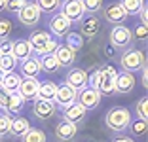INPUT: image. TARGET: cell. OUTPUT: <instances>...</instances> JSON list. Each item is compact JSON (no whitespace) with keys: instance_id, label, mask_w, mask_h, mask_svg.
I'll list each match as a JSON object with an SVG mask.
<instances>
[{"instance_id":"19","label":"cell","mask_w":148,"mask_h":142,"mask_svg":"<svg viewBox=\"0 0 148 142\" xmlns=\"http://www.w3.org/2000/svg\"><path fill=\"white\" fill-rule=\"evenodd\" d=\"M76 133H78L76 125L69 123V121H59L57 127H55V137L59 138V140H63V142L72 140V138L76 137Z\"/></svg>"},{"instance_id":"47","label":"cell","mask_w":148,"mask_h":142,"mask_svg":"<svg viewBox=\"0 0 148 142\" xmlns=\"http://www.w3.org/2000/svg\"><path fill=\"white\" fill-rule=\"evenodd\" d=\"M0 110H2V106H0Z\"/></svg>"},{"instance_id":"40","label":"cell","mask_w":148,"mask_h":142,"mask_svg":"<svg viewBox=\"0 0 148 142\" xmlns=\"http://www.w3.org/2000/svg\"><path fill=\"white\" fill-rule=\"evenodd\" d=\"M57 46H59V42H57L55 38H51V40H49V42H48V46L44 47V51L40 53V55H49V53H53V51H55V49H57Z\"/></svg>"},{"instance_id":"17","label":"cell","mask_w":148,"mask_h":142,"mask_svg":"<svg viewBox=\"0 0 148 142\" xmlns=\"http://www.w3.org/2000/svg\"><path fill=\"white\" fill-rule=\"evenodd\" d=\"M32 110H34V116L38 117V119H49V117L55 114L57 106H55V102H51V100H38L36 99Z\"/></svg>"},{"instance_id":"28","label":"cell","mask_w":148,"mask_h":142,"mask_svg":"<svg viewBox=\"0 0 148 142\" xmlns=\"http://www.w3.org/2000/svg\"><path fill=\"white\" fill-rule=\"evenodd\" d=\"M120 4H122L123 12H125L127 15H137V13L143 10L144 0H122Z\"/></svg>"},{"instance_id":"44","label":"cell","mask_w":148,"mask_h":142,"mask_svg":"<svg viewBox=\"0 0 148 142\" xmlns=\"http://www.w3.org/2000/svg\"><path fill=\"white\" fill-rule=\"evenodd\" d=\"M143 85L144 87L148 85V72H146V68H143Z\"/></svg>"},{"instance_id":"31","label":"cell","mask_w":148,"mask_h":142,"mask_svg":"<svg viewBox=\"0 0 148 142\" xmlns=\"http://www.w3.org/2000/svg\"><path fill=\"white\" fill-rule=\"evenodd\" d=\"M15 65H17V61L13 59L12 55H0V70L4 74L15 72Z\"/></svg>"},{"instance_id":"5","label":"cell","mask_w":148,"mask_h":142,"mask_svg":"<svg viewBox=\"0 0 148 142\" xmlns=\"http://www.w3.org/2000/svg\"><path fill=\"white\" fill-rule=\"evenodd\" d=\"M131 42H133V34L131 30L123 25H116L110 32V44L118 49H129Z\"/></svg>"},{"instance_id":"4","label":"cell","mask_w":148,"mask_h":142,"mask_svg":"<svg viewBox=\"0 0 148 142\" xmlns=\"http://www.w3.org/2000/svg\"><path fill=\"white\" fill-rule=\"evenodd\" d=\"M61 15H65L70 23L74 21H82L84 15H86V10H84L82 0H65L61 2Z\"/></svg>"},{"instance_id":"13","label":"cell","mask_w":148,"mask_h":142,"mask_svg":"<svg viewBox=\"0 0 148 142\" xmlns=\"http://www.w3.org/2000/svg\"><path fill=\"white\" fill-rule=\"evenodd\" d=\"M53 57H55L57 65L59 66H74V61H76V53L72 51V49H69V47L65 46V44H59L57 46V49L53 51Z\"/></svg>"},{"instance_id":"8","label":"cell","mask_w":148,"mask_h":142,"mask_svg":"<svg viewBox=\"0 0 148 142\" xmlns=\"http://www.w3.org/2000/svg\"><path fill=\"white\" fill-rule=\"evenodd\" d=\"M17 15H19V21L25 27H34V25H38L42 12L38 10V6H36L34 2H27V4L19 10Z\"/></svg>"},{"instance_id":"29","label":"cell","mask_w":148,"mask_h":142,"mask_svg":"<svg viewBox=\"0 0 148 142\" xmlns=\"http://www.w3.org/2000/svg\"><path fill=\"white\" fill-rule=\"evenodd\" d=\"M34 4L38 6L40 12L44 13H53L61 8V0H34Z\"/></svg>"},{"instance_id":"33","label":"cell","mask_w":148,"mask_h":142,"mask_svg":"<svg viewBox=\"0 0 148 142\" xmlns=\"http://www.w3.org/2000/svg\"><path fill=\"white\" fill-rule=\"evenodd\" d=\"M10 34H12V21H10V19L0 17V38L8 40Z\"/></svg>"},{"instance_id":"11","label":"cell","mask_w":148,"mask_h":142,"mask_svg":"<svg viewBox=\"0 0 148 142\" xmlns=\"http://www.w3.org/2000/svg\"><path fill=\"white\" fill-rule=\"evenodd\" d=\"M137 85V80L133 74L129 72H120L116 76V83H114V93H120V95H127L135 89Z\"/></svg>"},{"instance_id":"37","label":"cell","mask_w":148,"mask_h":142,"mask_svg":"<svg viewBox=\"0 0 148 142\" xmlns=\"http://www.w3.org/2000/svg\"><path fill=\"white\" fill-rule=\"evenodd\" d=\"M27 4V0H6V10L13 13H19V10Z\"/></svg>"},{"instance_id":"22","label":"cell","mask_w":148,"mask_h":142,"mask_svg":"<svg viewBox=\"0 0 148 142\" xmlns=\"http://www.w3.org/2000/svg\"><path fill=\"white\" fill-rule=\"evenodd\" d=\"M23 106H25V99H23L19 93H10V97H8V100H6V104H4V110H6V114H19L23 110Z\"/></svg>"},{"instance_id":"15","label":"cell","mask_w":148,"mask_h":142,"mask_svg":"<svg viewBox=\"0 0 148 142\" xmlns=\"http://www.w3.org/2000/svg\"><path fill=\"white\" fill-rule=\"evenodd\" d=\"M38 78H23L21 80V85H19L17 93L21 95L25 100H31V99H36V93H38Z\"/></svg>"},{"instance_id":"27","label":"cell","mask_w":148,"mask_h":142,"mask_svg":"<svg viewBox=\"0 0 148 142\" xmlns=\"http://www.w3.org/2000/svg\"><path fill=\"white\" fill-rule=\"evenodd\" d=\"M38 65H40V70H44V72H55V70L59 68L53 53H49V55H40Z\"/></svg>"},{"instance_id":"6","label":"cell","mask_w":148,"mask_h":142,"mask_svg":"<svg viewBox=\"0 0 148 142\" xmlns=\"http://www.w3.org/2000/svg\"><path fill=\"white\" fill-rule=\"evenodd\" d=\"M76 102L82 108H86V110H93V108H97L99 102H101V93L97 89H93L91 85H87V87H84L82 91L76 93Z\"/></svg>"},{"instance_id":"46","label":"cell","mask_w":148,"mask_h":142,"mask_svg":"<svg viewBox=\"0 0 148 142\" xmlns=\"http://www.w3.org/2000/svg\"><path fill=\"white\" fill-rule=\"evenodd\" d=\"M2 78H4V72H2V70H0V82H2Z\"/></svg>"},{"instance_id":"23","label":"cell","mask_w":148,"mask_h":142,"mask_svg":"<svg viewBox=\"0 0 148 142\" xmlns=\"http://www.w3.org/2000/svg\"><path fill=\"white\" fill-rule=\"evenodd\" d=\"M29 129H31V121L27 119V117H23V116H15V117H12L10 133H12L13 137H23V134H25Z\"/></svg>"},{"instance_id":"39","label":"cell","mask_w":148,"mask_h":142,"mask_svg":"<svg viewBox=\"0 0 148 142\" xmlns=\"http://www.w3.org/2000/svg\"><path fill=\"white\" fill-rule=\"evenodd\" d=\"M12 49H13L12 40H2L0 42V55H12Z\"/></svg>"},{"instance_id":"2","label":"cell","mask_w":148,"mask_h":142,"mask_svg":"<svg viewBox=\"0 0 148 142\" xmlns=\"http://www.w3.org/2000/svg\"><path fill=\"white\" fill-rule=\"evenodd\" d=\"M131 112L127 110L125 106H114L106 112V117H105V123L110 131H125L131 123Z\"/></svg>"},{"instance_id":"42","label":"cell","mask_w":148,"mask_h":142,"mask_svg":"<svg viewBox=\"0 0 148 142\" xmlns=\"http://www.w3.org/2000/svg\"><path fill=\"white\" fill-rule=\"evenodd\" d=\"M139 15H140V23H143V25H146V21H148V10H146V4L143 6V10L139 12Z\"/></svg>"},{"instance_id":"30","label":"cell","mask_w":148,"mask_h":142,"mask_svg":"<svg viewBox=\"0 0 148 142\" xmlns=\"http://www.w3.org/2000/svg\"><path fill=\"white\" fill-rule=\"evenodd\" d=\"M21 138H23V142H46L48 140V137H46V133L42 129H32V127Z\"/></svg>"},{"instance_id":"35","label":"cell","mask_w":148,"mask_h":142,"mask_svg":"<svg viewBox=\"0 0 148 142\" xmlns=\"http://www.w3.org/2000/svg\"><path fill=\"white\" fill-rule=\"evenodd\" d=\"M137 114H139V119L146 121V117H148V100H146V97L139 99V102H137Z\"/></svg>"},{"instance_id":"25","label":"cell","mask_w":148,"mask_h":142,"mask_svg":"<svg viewBox=\"0 0 148 142\" xmlns=\"http://www.w3.org/2000/svg\"><path fill=\"white\" fill-rule=\"evenodd\" d=\"M21 74L25 78H38L40 74V65H38V59L36 57H31L21 63Z\"/></svg>"},{"instance_id":"38","label":"cell","mask_w":148,"mask_h":142,"mask_svg":"<svg viewBox=\"0 0 148 142\" xmlns=\"http://www.w3.org/2000/svg\"><path fill=\"white\" fill-rule=\"evenodd\" d=\"M131 34L135 36L137 40L144 42V40H146V36H148V29H146V25H143V23H140V25H137V27H135V30H133Z\"/></svg>"},{"instance_id":"14","label":"cell","mask_w":148,"mask_h":142,"mask_svg":"<svg viewBox=\"0 0 148 142\" xmlns=\"http://www.w3.org/2000/svg\"><path fill=\"white\" fill-rule=\"evenodd\" d=\"M51 40V34H49L48 30H34L31 36H29V46H31V49L32 51H38V53H42L44 51V47L48 46V42Z\"/></svg>"},{"instance_id":"34","label":"cell","mask_w":148,"mask_h":142,"mask_svg":"<svg viewBox=\"0 0 148 142\" xmlns=\"http://www.w3.org/2000/svg\"><path fill=\"white\" fill-rule=\"evenodd\" d=\"M10 125H12V116L0 114V137H6L10 133Z\"/></svg>"},{"instance_id":"12","label":"cell","mask_w":148,"mask_h":142,"mask_svg":"<svg viewBox=\"0 0 148 142\" xmlns=\"http://www.w3.org/2000/svg\"><path fill=\"white\" fill-rule=\"evenodd\" d=\"M86 108H82L78 102L70 104V106H66L65 110H63V121H69V123L72 125H78L82 123L84 119H86Z\"/></svg>"},{"instance_id":"45","label":"cell","mask_w":148,"mask_h":142,"mask_svg":"<svg viewBox=\"0 0 148 142\" xmlns=\"http://www.w3.org/2000/svg\"><path fill=\"white\" fill-rule=\"evenodd\" d=\"M2 10H6V0H0V12Z\"/></svg>"},{"instance_id":"18","label":"cell","mask_w":148,"mask_h":142,"mask_svg":"<svg viewBox=\"0 0 148 142\" xmlns=\"http://www.w3.org/2000/svg\"><path fill=\"white\" fill-rule=\"evenodd\" d=\"M80 25H82V32H80V34L86 36V38H95V36L99 34V30H101V21L95 15L84 17Z\"/></svg>"},{"instance_id":"21","label":"cell","mask_w":148,"mask_h":142,"mask_svg":"<svg viewBox=\"0 0 148 142\" xmlns=\"http://www.w3.org/2000/svg\"><path fill=\"white\" fill-rule=\"evenodd\" d=\"M55 93H57V85L53 82H49V80H46V82H40L36 99H38V100H51V102H53Z\"/></svg>"},{"instance_id":"41","label":"cell","mask_w":148,"mask_h":142,"mask_svg":"<svg viewBox=\"0 0 148 142\" xmlns=\"http://www.w3.org/2000/svg\"><path fill=\"white\" fill-rule=\"evenodd\" d=\"M8 97H10V93L4 89V87L0 85V106L4 108V104H6V100H8Z\"/></svg>"},{"instance_id":"36","label":"cell","mask_w":148,"mask_h":142,"mask_svg":"<svg viewBox=\"0 0 148 142\" xmlns=\"http://www.w3.org/2000/svg\"><path fill=\"white\" fill-rule=\"evenodd\" d=\"M82 4H84V10H86V12L95 13L103 8V0H82Z\"/></svg>"},{"instance_id":"9","label":"cell","mask_w":148,"mask_h":142,"mask_svg":"<svg viewBox=\"0 0 148 142\" xmlns=\"http://www.w3.org/2000/svg\"><path fill=\"white\" fill-rule=\"evenodd\" d=\"M70 27H72V23H70L65 15L53 13L51 19H49V34L57 36V38H63V36H66L70 32Z\"/></svg>"},{"instance_id":"1","label":"cell","mask_w":148,"mask_h":142,"mask_svg":"<svg viewBox=\"0 0 148 142\" xmlns=\"http://www.w3.org/2000/svg\"><path fill=\"white\" fill-rule=\"evenodd\" d=\"M118 70L114 66H103L91 74V87L97 89L101 95H112L114 83H116Z\"/></svg>"},{"instance_id":"20","label":"cell","mask_w":148,"mask_h":142,"mask_svg":"<svg viewBox=\"0 0 148 142\" xmlns=\"http://www.w3.org/2000/svg\"><path fill=\"white\" fill-rule=\"evenodd\" d=\"M31 46H29V42L27 40H17V42H13V49H12V57L15 61H27V59H31Z\"/></svg>"},{"instance_id":"43","label":"cell","mask_w":148,"mask_h":142,"mask_svg":"<svg viewBox=\"0 0 148 142\" xmlns=\"http://www.w3.org/2000/svg\"><path fill=\"white\" fill-rule=\"evenodd\" d=\"M112 142H135L131 137H116V138H112Z\"/></svg>"},{"instance_id":"10","label":"cell","mask_w":148,"mask_h":142,"mask_svg":"<svg viewBox=\"0 0 148 142\" xmlns=\"http://www.w3.org/2000/svg\"><path fill=\"white\" fill-rule=\"evenodd\" d=\"M53 102H55V106H61V108L70 106V104L76 102V91H74L72 87H69L66 83L57 85V93H55Z\"/></svg>"},{"instance_id":"3","label":"cell","mask_w":148,"mask_h":142,"mask_svg":"<svg viewBox=\"0 0 148 142\" xmlns=\"http://www.w3.org/2000/svg\"><path fill=\"white\" fill-rule=\"evenodd\" d=\"M120 65H122L123 72H137V70H143L146 66V55H144L143 49H137V47H129L125 49V53H122V59H120Z\"/></svg>"},{"instance_id":"7","label":"cell","mask_w":148,"mask_h":142,"mask_svg":"<svg viewBox=\"0 0 148 142\" xmlns=\"http://www.w3.org/2000/svg\"><path fill=\"white\" fill-rule=\"evenodd\" d=\"M65 83L78 93V91H82L84 87L89 85V74H87L84 68H70L69 74H66V78H65Z\"/></svg>"},{"instance_id":"16","label":"cell","mask_w":148,"mask_h":142,"mask_svg":"<svg viewBox=\"0 0 148 142\" xmlns=\"http://www.w3.org/2000/svg\"><path fill=\"white\" fill-rule=\"evenodd\" d=\"M105 19L108 23L120 25V23H123L127 19V13L123 12V8H122L120 2H114V4H110V6H106V8H105Z\"/></svg>"},{"instance_id":"24","label":"cell","mask_w":148,"mask_h":142,"mask_svg":"<svg viewBox=\"0 0 148 142\" xmlns=\"http://www.w3.org/2000/svg\"><path fill=\"white\" fill-rule=\"evenodd\" d=\"M21 74H17V72H8V74H4V78H2V82H0V85L4 87L8 93H17V89H19V85H21Z\"/></svg>"},{"instance_id":"32","label":"cell","mask_w":148,"mask_h":142,"mask_svg":"<svg viewBox=\"0 0 148 142\" xmlns=\"http://www.w3.org/2000/svg\"><path fill=\"white\" fill-rule=\"evenodd\" d=\"M129 127H131V133H133V134L143 137V134H146V127H148V125H146L144 119H139V121H131Z\"/></svg>"},{"instance_id":"26","label":"cell","mask_w":148,"mask_h":142,"mask_svg":"<svg viewBox=\"0 0 148 142\" xmlns=\"http://www.w3.org/2000/svg\"><path fill=\"white\" fill-rule=\"evenodd\" d=\"M65 46L69 47V49H72L74 53H78L84 46V36L80 34V32H69V34L65 36Z\"/></svg>"}]
</instances>
